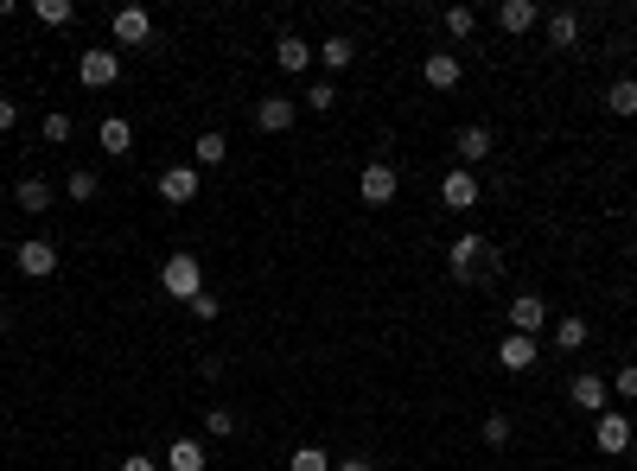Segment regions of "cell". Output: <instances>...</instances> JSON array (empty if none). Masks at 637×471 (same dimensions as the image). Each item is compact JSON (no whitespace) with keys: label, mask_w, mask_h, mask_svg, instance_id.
<instances>
[{"label":"cell","mask_w":637,"mask_h":471,"mask_svg":"<svg viewBox=\"0 0 637 471\" xmlns=\"http://www.w3.org/2000/svg\"><path fill=\"white\" fill-rule=\"evenodd\" d=\"M160 287H166V300H198L204 293V261L198 255H166Z\"/></svg>","instance_id":"1"},{"label":"cell","mask_w":637,"mask_h":471,"mask_svg":"<svg viewBox=\"0 0 637 471\" xmlns=\"http://www.w3.org/2000/svg\"><path fill=\"white\" fill-rule=\"evenodd\" d=\"M13 268H20L26 281H51V274H58V242H45V236H26L20 249H13Z\"/></svg>","instance_id":"2"},{"label":"cell","mask_w":637,"mask_h":471,"mask_svg":"<svg viewBox=\"0 0 637 471\" xmlns=\"http://www.w3.org/2000/svg\"><path fill=\"white\" fill-rule=\"evenodd\" d=\"M395 191H402V172H395L389 160H370L364 172H357V198L364 204H395Z\"/></svg>","instance_id":"3"},{"label":"cell","mask_w":637,"mask_h":471,"mask_svg":"<svg viewBox=\"0 0 637 471\" xmlns=\"http://www.w3.org/2000/svg\"><path fill=\"white\" fill-rule=\"evenodd\" d=\"M459 77H466L459 51H427V58H421V83H427V90H459Z\"/></svg>","instance_id":"4"},{"label":"cell","mask_w":637,"mask_h":471,"mask_svg":"<svg viewBox=\"0 0 637 471\" xmlns=\"http://www.w3.org/2000/svg\"><path fill=\"white\" fill-rule=\"evenodd\" d=\"M593 446L612 452V459H618V452H631V414L625 408H606V414H599V427H593Z\"/></svg>","instance_id":"5"},{"label":"cell","mask_w":637,"mask_h":471,"mask_svg":"<svg viewBox=\"0 0 637 471\" xmlns=\"http://www.w3.org/2000/svg\"><path fill=\"white\" fill-rule=\"evenodd\" d=\"M485 255H491L485 236H459L453 249H446V268H453V281H472V274L485 268Z\"/></svg>","instance_id":"6"},{"label":"cell","mask_w":637,"mask_h":471,"mask_svg":"<svg viewBox=\"0 0 637 471\" xmlns=\"http://www.w3.org/2000/svg\"><path fill=\"white\" fill-rule=\"evenodd\" d=\"M542 325H548V300H542V293H516V300H510V331H516V338H536Z\"/></svg>","instance_id":"7"},{"label":"cell","mask_w":637,"mask_h":471,"mask_svg":"<svg viewBox=\"0 0 637 471\" xmlns=\"http://www.w3.org/2000/svg\"><path fill=\"white\" fill-rule=\"evenodd\" d=\"M294 115H300L294 96H262V102H255V128H262V134H287Z\"/></svg>","instance_id":"8"},{"label":"cell","mask_w":637,"mask_h":471,"mask_svg":"<svg viewBox=\"0 0 637 471\" xmlns=\"http://www.w3.org/2000/svg\"><path fill=\"white\" fill-rule=\"evenodd\" d=\"M77 77L90 83V90H109L115 77H122V51H83V64H77Z\"/></svg>","instance_id":"9"},{"label":"cell","mask_w":637,"mask_h":471,"mask_svg":"<svg viewBox=\"0 0 637 471\" xmlns=\"http://www.w3.org/2000/svg\"><path fill=\"white\" fill-rule=\"evenodd\" d=\"M440 204H446V211H472V204H478V179H472L466 166H453L440 179Z\"/></svg>","instance_id":"10"},{"label":"cell","mask_w":637,"mask_h":471,"mask_svg":"<svg viewBox=\"0 0 637 471\" xmlns=\"http://www.w3.org/2000/svg\"><path fill=\"white\" fill-rule=\"evenodd\" d=\"M497 363H504L510 376H523V370H536V363H542V344H536V338H516V331H510V338L497 344Z\"/></svg>","instance_id":"11"},{"label":"cell","mask_w":637,"mask_h":471,"mask_svg":"<svg viewBox=\"0 0 637 471\" xmlns=\"http://www.w3.org/2000/svg\"><path fill=\"white\" fill-rule=\"evenodd\" d=\"M153 39V13L147 7H115V45H147Z\"/></svg>","instance_id":"12"},{"label":"cell","mask_w":637,"mask_h":471,"mask_svg":"<svg viewBox=\"0 0 637 471\" xmlns=\"http://www.w3.org/2000/svg\"><path fill=\"white\" fill-rule=\"evenodd\" d=\"M606 395H612L606 376H574V382H567V401H574V408H587V414H606Z\"/></svg>","instance_id":"13"},{"label":"cell","mask_w":637,"mask_h":471,"mask_svg":"<svg viewBox=\"0 0 637 471\" xmlns=\"http://www.w3.org/2000/svg\"><path fill=\"white\" fill-rule=\"evenodd\" d=\"M453 153H459V160H466V172H472V166L491 153V128H485V121H466V128L453 134Z\"/></svg>","instance_id":"14"},{"label":"cell","mask_w":637,"mask_h":471,"mask_svg":"<svg viewBox=\"0 0 637 471\" xmlns=\"http://www.w3.org/2000/svg\"><path fill=\"white\" fill-rule=\"evenodd\" d=\"M160 198L166 204H192L198 198V166H166L160 172Z\"/></svg>","instance_id":"15"},{"label":"cell","mask_w":637,"mask_h":471,"mask_svg":"<svg viewBox=\"0 0 637 471\" xmlns=\"http://www.w3.org/2000/svg\"><path fill=\"white\" fill-rule=\"evenodd\" d=\"M13 204H20L26 217H45L51 204H58V191H51V179H20L13 185Z\"/></svg>","instance_id":"16"},{"label":"cell","mask_w":637,"mask_h":471,"mask_svg":"<svg viewBox=\"0 0 637 471\" xmlns=\"http://www.w3.org/2000/svg\"><path fill=\"white\" fill-rule=\"evenodd\" d=\"M274 64H281L287 77H300L306 64H313V45H306L300 32H281V39H274Z\"/></svg>","instance_id":"17"},{"label":"cell","mask_w":637,"mask_h":471,"mask_svg":"<svg viewBox=\"0 0 637 471\" xmlns=\"http://www.w3.org/2000/svg\"><path fill=\"white\" fill-rule=\"evenodd\" d=\"M548 338H555V351H580V344L593 338V325L580 319V312H567V319H548Z\"/></svg>","instance_id":"18"},{"label":"cell","mask_w":637,"mask_h":471,"mask_svg":"<svg viewBox=\"0 0 637 471\" xmlns=\"http://www.w3.org/2000/svg\"><path fill=\"white\" fill-rule=\"evenodd\" d=\"M536 20H542L536 0H504V7H497V26H504V32H529Z\"/></svg>","instance_id":"19"},{"label":"cell","mask_w":637,"mask_h":471,"mask_svg":"<svg viewBox=\"0 0 637 471\" xmlns=\"http://www.w3.org/2000/svg\"><path fill=\"white\" fill-rule=\"evenodd\" d=\"M211 459H204V440H172L166 446V471H204Z\"/></svg>","instance_id":"20"},{"label":"cell","mask_w":637,"mask_h":471,"mask_svg":"<svg viewBox=\"0 0 637 471\" xmlns=\"http://www.w3.org/2000/svg\"><path fill=\"white\" fill-rule=\"evenodd\" d=\"M548 45H555V51H567V45H580V13H574V7L548 13Z\"/></svg>","instance_id":"21"},{"label":"cell","mask_w":637,"mask_h":471,"mask_svg":"<svg viewBox=\"0 0 637 471\" xmlns=\"http://www.w3.org/2000/svg\"><path fill=\"white\" fill-rule=\"evenodd\" d=\"M319 64H325V71H351V64H357V45L344 39V32H332V39L319 45Z\"/></svg>","instance_id":"22"},{"label":"cell","mask_w":637,"mask_h":471,"mask_svg":"<svg viewBox=\"0 0 637 471\" xmlns=\"http://www.w3.org/2000/svg\"><path fill=\"white\" fill-rule=\"evenodd\" d=\"M96 141H102V153H128L134 147V121H122V115H109L96 128Z\"/></svg>","instance_id":"23"},{"label":"cell","mask_w":637,"mask_h":471,"mask_svg":"<svg viewBox=\"0 0 637 471\" xmlns=\"http://www.w3.org/2000/svg\"><path fill=\"white\" fill-rule=\"evenodd\" d=\"M96 191H102V179H96V172H90V166H77V172H71V179H64V198H71V204H90V198H96Z\"/></svg>","instance_id":"24"},{"label":"cell","mask_w":637,"mask_h":471,"mask_svg":"<svg viewBox=\"0 0 637 471\" xmlns=\"http://www.w3.org/2000/svg\"><path fill=\"white\" fill-rule=\"evenodd\" d=\"M223 153H230V141H223L217 128H211V134H198V141H192V160H198V166H223Z\"/></svg>","instance_id":"25"},{"label":"cell","mask_w":637,"mask_h":471,"mask_svg":"<svg viewBox=\"0 0 637 471\" xmlns=\"http://www.w3.org/2000/svg\"><path fill=\"white\" fill-rule=\"evenodd\" d=\"M606 109H612V115H625V121L637 115V83H631V77H618L612 90H606Z\"/></svg>","instance_id":"26"},{"label":"cell","mask_w":637,"mask_h":471,"mask_svg":"<svg viewBox=\"0 0 637 471\" xmlns=\"http://www.w3.org/2000/svg\"><path fill=\"white\" fill-rule=\"evenodd\" d=\"M510 440H516V421H510V414H485V446L504 452Z\"/></svg>","instance_id":"27"},{"label":"cell","mask_w":637,"mask_h":471,"mask_svg":"<svg viewBox=\"0 0 637 471\" xmlns=\"http://www.w3.org/2000/svg\"><path fill=\"white\" fill-rule=\"evenodd\" d=\"M287 471H332V459H325L319 446H294L287 452Z\"/></svg>","instance_id":"28"},{"label":"cell","mask_w":637,"mask_h":471,"mask_svg":"<svg viewBox=\"0 0 637 471\" xmlns=\"http://www.w3.org/2000/svg\"><path fill=\"white\" fill-rule=\"evenodd\" d=\"M32 13H39L45 26H71V20H77V7H71V0H39Z\"/></svg>","instance_id":"29"},{"label":"cell","mask_w":637,"mask_h":471,"mask_svg":"<svg viewBox=\"0 0 637 471\" xmlns=\"http://www.w3.org/2000/svg\"><path fill=\"white\" fill-rule=\"evenodd\" d=\"M71 134H77V121L64 115V109H51V115H45V141H51V147H64Z\"/></svg>","instance_id":"30"},{"label":"cell","mask_w":637,"mask_h":471,"mask_svg":"<svg viewBox=\"0 0 637 471\" xmlns=\"http://www.w3.org/2000/svg\"><path fill=\"white\" fill-rule=\"evenodd\" d=\"M446 32H453V39H472V32H478V13H472V7H446Z\"/></svg>","instance_id":"31"},{"label":"cell","mask_w":637,"mask_h":471,"mask_svg":"<svg viewBox=\"0 0 637 471\" xmlns=\"http://www.w3.org/2000/svg\"><path fill=\"white\" fill-rule=\"evenodd\" d=\"M204 433H211V440H230V433H236V414H230V408H204Z\"/></svg>","instance_id":"32"},{"label":"cell","mask_w":637,"mask_h":471,"mask_svg":"<svg viewBox=\"0 0 637 471\" xmlns=\"http://www.w3.org/2000/svg\"><path fill=\"white\" fill-rule=\"evenodd\" d=\"M300 102H306V109H319V115H325V109H332V102H338V90H332V83L319 77V83H313V90H306Z\"/></svg>","instance_id":"33"},{"label":"cell","mask_w":637,"mask_h":471,"mask_svg":"<svg viewBox=\"0 0 637 471\" xmlns=\"http://www.w3.org/2000/svg\"><path fill=\"white\" fill-rule=\"evenodd\" d=\"M185 306H192V319H198V325H211V319H217V312H223V306H217V293H211V287H204V293H198V300H185Z\"/></svg>","instance_id":"34"},{"label":"cell","mask_w":637,"mask_h":471,"mask_svg":"<svg viewBox=\"0 0 637 471\" xmlns=\"http://www.w3.org/2000/svg\"><path fill=\"white\" fill-rule=\"evenodd\" d=\"M612 395H618V401H637V363H625V370L612 376Z\"/></svg>","instance_id":"35"},{"label":"cell","mask_w":637,"mask_h":471,"mask_svg":"<svg viewBox=\"0 0 637 471\" xmlns=\"http://www.w3.org/2000/svg\"><path fill=\"white\" fill-rule=\"evenodd\" d=\"M13 128H20V102L0 96V134H13Z\"/></svg>","instance_id":"36"},{"label":"cell","mask_w":637,"mask_h":471,"mask_svg":"<svg viewBox=\"0 0 637 471\" xmlns=\"http://www.w3.org/2000/svg\"><path fill=\"white\" fill-rule=\"evenodd\" d=\"M115 471H160V459H147V452H128V459L115 465Z\"/></svg>","instance_id":"37"},{"label":"cell","mask_w":637,"mask_h":471,"mask_svg":"<svg viewBox=\"0 0 637 471\" xmlns=\"http://www.w3.org/2000/svg\"><path fill=\"white\" fill-rule=\"evenodd\" d=\"M332 471H376V465H370V459H338Z\"/></svg>","instance_id":"38"},{"label":"cell","mask_w":637,"mask_h":471,"mask_svg":"<svg viewBox=\"0 0 637 471\" xmlns=\"http://www.w3.org/2000/svg\"><path fill=\"white\" fill-rule=\"evenodd\" d=\"M0 338H7V306H0Z\"/></svg>","instance_id":"39"},{"label":"cell","mask_w":637,"mask_h":471,"mask_svg":"<svg viewBox=\"0 0 637 471\" xmlns=\"http://www.w3.org/2000/svg\"><path fill=\"white\" fill-rule=\"evenodd\" d=\"M0 255H7V236H0Z\"/></svg>","instance_id":"40"}]
</instances>
